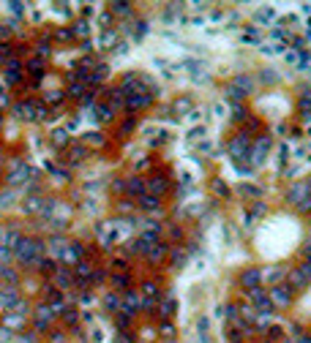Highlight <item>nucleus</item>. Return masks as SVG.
<instances>
[{
	"mask_svg": "<svg viewBox=\"0 0 311 343\" xmlns=\"http://www.w3.org/2000/svg\"><path fill=\"white\" fill-rule=\"evenodd\" d=\"M262 82H265V85L276 82V74H273V71H262Z\"/></svg>",
	"mask_w": 311,
	"mask_h": 343,
	"instance_id": "aec40b11",
	"label": "nucleus"
},
{
	"mask_svg": "<svg viewBox=\"0 0 311 343\" xmlns=\"http://www.w3.org/2000/svg\"><path fill=\"white\" fill-rule=\"evenodd\" d=\"M273 17H276V11L270 9V6H265V9H256L254 22H256V25H268V22H273Z\"/></svg>",
	"mask_w": 311,
	"mask_h": 343,
	"instance_id": "ddd939ff",
	"label": "nucleus"
},
{
	"mask_svg": "<svg viewBox=\"0 0 311 343\" xmlns=\"http://www.w3.org/2000/svg\"><path fill=\"white\" fill-rule=\"evenodd\" d=\"M270 153V136H260L256 142L251 145V150H248V164L251 166H262L265 164V156Z\"/></svg>",
	"mask_w": 311,
	"mask_h": 343,
	"instance_id": "f03ea898",
	"label": "nucleus"
},
{
	"mask_svg": "<svg viewBox=\"0 0 311 343\" xmlns=\"http://www.w3.org/2000/svg\"><path fill=\"white\" fill-rule=\"evenodd\" d=\"M14 253L19 256V261H25V264H36V261L41 259V245H38L36 240L19 237V243L14 245Z\"/></svg>",
	"mask_w": 311,
	"mask_h": 343,
	"instance_id": "f257e3e1",
	"label": "nucleus"
},
{
	"mask_svg": "<svg viewBox=\"0 0 311 343\" xmlns=\"http://www.w3.org/2000/svg\"><path fill=\"white\" fill-rule=\"evenodd\" d=\"M107 305H110L112 311H115V308H120V300L115 297V294H110V297H107Z\"/></svg>",
	"mask_w": 311,
	"mask_h": 343,
	"instance_id": "412c9836",
	"label": "nucleus"
},
{
	"mask_svg": "<svg viewBox=\"0 0 311 343\" xmlns=\"http://www.w3.org/2000/svg\"><path fill=\"white\" fill-rule=\"evenodd\" d=\"M248 150H251V139H248V133H238V136L229 142V156H232L235 161H246Z\"/></svg>",
	"mask_w": 311,
	"mask_h": 343,
	"instance_id": "7ed1b4c3",
	"label": "nucleus"
},
{
	"mask_svg": "<svg viewBox=\"0 0 311 343\" xmlns=\"http://www.w3.org/2000/svg\"><path fill=\"white\" fill-rule=\"evenodd\" d=\"M265 210H268V207L262 204V201H254V207H251V215H256V218H260V215H265Z\"/></svg>",
	"mask_w": 311,
	"mask_h": 343,
	"instance_id": "6ab92c4d",
	"label": "nucleus"
},
{
	"mask_svg": "<svg viewBox=\"0 0 311 343\" xmlns=\"http://www.w3.org/2000/svg\"><path fill=\"white\" fill-rule=\"evenodd\" d=\"M167 251H170V248H167L164 243H156V245H150V248L145 251V256H147V259H150L153 264H156V261H161V259L167 256Z\"/></svg>",
	"mask_w": 311,
	"mask_h": 343,
	"instance_id": "9b49d317",
	"label": "nucleus"
},
{
	"mask_svg": "<svg viewBox=\"0 0 311 343\" xmlns=\"http://www.w3.org/2000/svg\"><path fill=\"white\" fill-rule=\"evenodd\" d=\"M284 272L281 267H265V270H262V281H268V284H273V286H279L281 281H284Z\"/></svg>",
	"mask_w": 311,
	"mask_h": 343,
	"instance_id": "9d476101",
	"label": "nucleus"
},
{
	"mask_svg": "<svg viewBox=\"0 0 311 343\" xmlns=\"http://www.w3.org/2000/svg\"><path fill=\"white\" fill-rule=\"evenodd\" d=\"M308 196H311V193H308V183H295L292 191H289V201H292L295 207L303 204V201H306Z\"/></svg>",
	"mask_w": 311,
	"mask_h": 343,
	"instance_id": "6e6552de",
	"label": "nucleus"
},
{
	"mask_svg": "<svg viewBox=\"0 0 311 343\" xmlns=\"http://www.w3.org/2000/svg\"><path fill=\"white\" fill-rule=\"evenodd\" d=\"M229 114H232V120H238V123H240V120H246V109H243L240 104H232V109H229Z\"/></svg>",
	"mask_w": 311,
	"mask_h": 343,
	"instance_id": "dca6fc26",
	"label": "nucleus"
},
{
	"mask_svg": "<svg viewBox=\"0 0 311 343\" xmlns=\"http://www.w3.org/2000/svg\"><path fill=\"white\" fill-rule=\"evenodd\" d=\"M268 297H270V302H273V308H276V305H279V308H287L289 302H292V289L279 284V286H273V289L268 292Z\"/></svg>",
	"mask_w": 311,
	"mask_h": 343,
	"instance_id": "20e7f679",
	"label": "nucleus"
},
{
	"mask_svg": "<svg viewBox=\"0 0 311 343\" xmlns=\"http://www.w3.org/2000/svg\"><path fill=\"white\" fill-rule=\"evenodd\" d=\"M246 41H248V44H260V41H262L260 28H248V30H246Z\"/></svg>",
	"mask_w": 311,
	"mask_h": 343,
	"instance_id": "2eb2a0df",
	"label": "nucleus"
},
{
	"mask_svg": "<svg viewBox=\"0 0 311 343\" xmlns=\"http://www.w3.org/2000/svg\"><path fill=\"white\" fill-rule=\"evenodd\" d=\"M232 87H235V90H240L243 96H251L254 87H256V82H254L251 77H248V74H238V77L232 79Z\"/></svg>",
	"mask_w": 311,
	"mask_h": 343,
	"instance_id": "423d86ee",
	"label": "nucleus"
},
{
	"mask_svg": "<svg viewBox=\"0 0 311 343\" xmlns=\"http://www.w3.org/2000/svg\"><path fill=\"white\" fill-rule=\"evenodd\" d=\"M112 9H115V14H131V6L128 3H115Z\"/></svg>",
	"mask_w": 311,
	"mask_h": 343,
	"instance_id": "a211bd4d",
	"label": "nucleus"
},
{
	"mask_svg": "<svg viewBox=\"0 0 311 343\" xmlns=\"http://www.w3.org/2000/svg\"><path fill=\"white\" fill-rule=\"evenodd\" d=\"M145 188H147L150 196H161V193L170 188V183H167V177H153V180H147V183H145Z\"/></svg>",
	"mask_w": 311,
	"mask_h": 343,
	"instance_id": "1a4fd4ad",
	"label": "nucleus"
},
{
	"mask_svg": "<svg viewBox=\"0 0 311 343\" xmlns=\"http://www.w3.org/2000/svg\"><path fill=\"white\" fill-rule=\"evenodd\" d=\"M147 104H150V96H147V90H137V93H128V96H126V109H131V112L145 109Z\"/></svg>",
	"mask_w": 311,
	"mask_h": 343,
	"instance_id": "39448f33",
	"label": "nucleus"
},
{
	"mask_svg": "<svg viewBox=\"0 0 311 343\" xmlns=\"http://www.w3.org/2000/svg\"><path fill=\"white\" fill-rule=\"evenodd\" d=\"M170 313H172V302L164 300V302L159 305V316H170Z\"/></svg>",
	"mask_w": 311,
	"mask_h": 343,
	"instance_id": "f3484780",
	"label": "nucleus"
},
{
	"mask_svg": "<svg viewBox=\"0 0 311 343\" xmlns=\"http://www.w3.org/2000/svg\"><path fill=\"white\" fill-rule=\"evenodd\" d=\"M240 284L248 289V292H251V289H256L262 284V270H256V267H251V270H246L240 275Z\"/></svg>",
	"mask_w": 311,
	"mask_h": 343,
	"instance_id": "0eeeda50",
	"label": "nucleus"
},
{
	"mask_svg": "<svg viewBox=\"0 0 311 343\" xmlns=\"http://www.w3.org/2000/svg\"><path fill=\"white\" fill-rule=\"evenodd\" d=\"M145 180H139V177H131L126 183V193H131V196H145Z\"/></svg>",
	"mask_w": 311,
	"mask_h": 343,
	"instance_id": "f8f14e48",
	"label": "nucleus"
},
{
	"mask_svg": "<svg viewBox=\"0 0 311 343\" xmlns=\"http://www.w3.org/2000/svg\"><path fill=\"white\" fill-rule=\"evenodd\" d=\"M139 207H142V210H159V196H150V193H145V196L139 199Z\"/></svg>",
	"mask_w": 311,
	"mask_h": 343,
	"instance_id": "4468645a",
	"label": "nucleus"
},
{
	"mask_svg": "<svg viewBox=\"0 0 311 343\" xmlns=\"http://www.w3.org/2000/svg\"><path fill=\"white\" fill-rule=\"evenodd\" d=\"M115 286H128V275H115Z\"/></svg>",
	"mask_w": 311,
	"mask_h": 343,
	"instance_id": "4be33fe9",
	"label": "nucleus"
}]
</instances>
